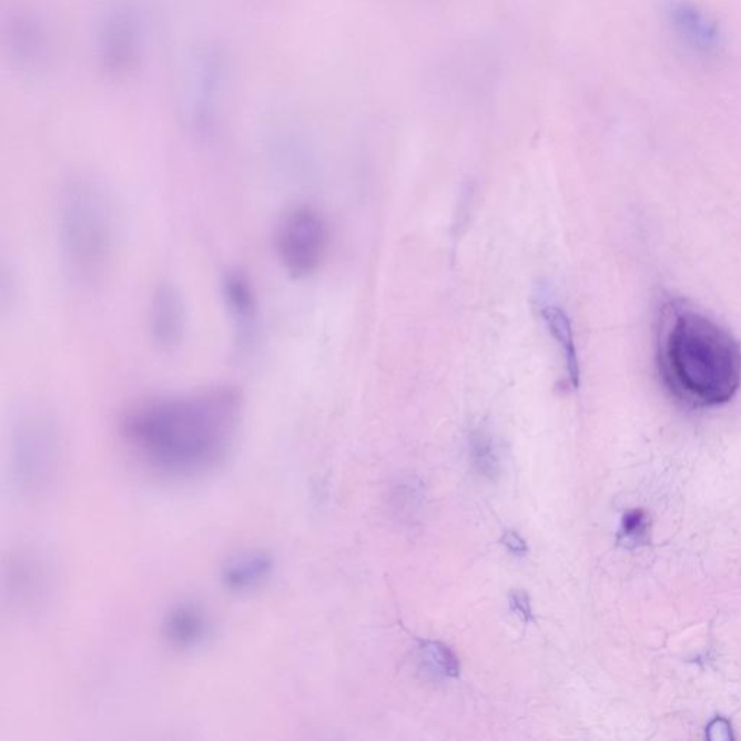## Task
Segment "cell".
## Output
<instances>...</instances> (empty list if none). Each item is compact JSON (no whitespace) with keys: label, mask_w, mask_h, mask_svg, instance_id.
Wrapping results in <instances>:
<instances>
[{"label":"cell","mask_w":741,"mask_h":741,"mask_svg":"<svg viewBox=\"0 0 741 741\" xmlns=\"http://www.w3.org/2000/svg\"><path fill=\"white\" fill-rule=\"evenodd\" d=\"M244 410V393L231 384H217L136 403L123 413L119 434L152 471L201 477L230 456Z\"/></svg>","instance_id":"1"},{"label":"cell","mask_w":741,"mask_h":741,"mask_svg":"<svg viewBox=\"0 0 741 741\" xmlns=\"http://www.w3.org/2000/svg\"><path fill=\"white\" fill-rule=\"evenodd\" d=\"M658 355L663 382L687 405L721 406L739 392V342L701 313L674 304L664 308Z\"/></svg>","instance_id":"2"},{"label":"cell","mask_w":741,"mask_h":741,"mask_svg":"<svg viewBox=\"0 0 741 741\" xmlns=\"http://www.w3.org/2000/svg\"><path fill=\"white\" fill-rule=\"evenodd\" d=\"M119 216L106 185L79 179L65 185L59 204V245L65 273L83 288L98 286L115 260Z\"/></svg>","instance_id":"3"},{"label":"cell","mask_w":741,"mask_h":741,"mask_svg":"<svg viewBox=\"0 0 741 741\" xmlns=\"http://www.w3.org/2000/svg\"><path fill=\"white\" fill-rule=\"evenodd\" d=\"M274 251L282 267L294 280L313 277L325 264L331 230L316 207L298 204L280 217L274 230Z\"/></svg>","instance_id":"4"},{"label":"cell","mask_w":741,"mask_h":741,"mask_svg":"<svg viewBox=\"0 0 741 741\" xmlns=\"http://www.w3.org/2000/svg\"><path fill=\"white\" fill-rule=\"evenodd\" d=\"M663 21L674 44L700 61H714L723 54L725 40L719 21L693 0H667Z\"/></svg>","instance_id":"5"},{"label":"cell","mask_w":741,"mask_h":741,"mask_svg":"<svg viewBox=\"0 0 741 741\" xmlns=\"http://www.w3.org/2000/svg\"><path fill=\"white\" fill-rule=\"evenodd\" d=\"M221 294L232 341L237 354H248L260 337V298L253 280L242 270L230 268L222 274Z\"/></svg>","instance_id":"6"},{"label":"cell","mask_w":741,"mask_h":741,"mask_svg":"<svg viewBox=\"0 0 741 741\" xmlns=\"http://www.w3.org/2000/svg\"><path fill=\"white\" fill-rule=\"evenodd\" d=\"M146 326L156 349L173 353L183 345L187 311L182 292L173 283H160L150 296Z\"/></svg>","instance_id":"7"},{"label":"cell","mask_w":741,"mask_h":741,"mask_svg":"<svg viewBox=\"0 0 741 741\" xmlns=\"http://www.w3.org/2000/svg\"><path fill=\"white\" fill-rule=\"evenodd\" d=\"M164 633L175 648H196L211 633V621L202 607L185 602L175 606L165 617Z\"/></svg>","instance_id":"8"},{"label":"cell","mask_w":741,"mask_h":741,"mask_svg":"<svg viewBox=\"0 0 741 741\" xmlns=\"http://www.w3.org/2000/svg\"><path fill=\"white\" fill-rule=\"evenodd\" d=\"M540 315L544 317L549 334L552 335L555 344L559 346L560 354L564 355L565 370L572 388L579 386V361L577 345H575L572 323L569 321L567 312L554 302L540 304Z\"/></svg>","instance_id":"9"},{"label":"cell","mask_w":741,"mask_h":741,"mask_svg":"<svg viewBox=\"0 0 741 741\" xmlns=\"http://www.w3.org/2000/svg\"><path fill=\"white\" fill-rule=\"evenodd\" d=\"M273 571V559L263 552H245L234 556L223 569V582L230 590L245 591L256 588Z\"/></svg>","instance_id":"10"},{"label":"cell","mask_w":741,"mask_h":741,"mask_svg":"<svg viewBox=\"0 0 741 741\" xmlns=\"http://www.w3.org/2000/svg\"><path fill=\"white\" fill-rule=\"evenodd\" d=\"M469 459L483 478L494 479L500 474V455L493 435L486 427H474L468 436Z\"/></svg>","instance_id":"11"},{"label":"cell","mask_w":741,"mask_h":741,"mask_svg":"<svg viewBox=\"0 0 741 741\" xmlns=\"http://www.w3.org/2000/svg\"><path fill=\"white\" fill-rule=\"evenodd\" d=\"M420 652L434 671L446 678H458L460 663L453 649L438 640L422 641Z\"/></svg>","instance_id":"12"},{"label":"cell","mask_w":741,"mask_h":741,"mask_svg":"<svg viewBox=\"0 0 741 741\" xmlns=\"http://www.w3.org/2000/svg\"><path fill=\"white\" fill-rule=\"evenodd\" d=\"M508 601H510L511 611L520 617L522 623H534V608H531L529 593L525 590L511 591Z\"/></svg>","instance_id":"13"},{"label":"cell","mask_w":741,"mask_h":741,"mask_svg":"<svg viewBox=\"0 0 741 741\" xmlns=\"http://www.w3.org/2000/svg\"><path fill=\"white\" fill-rule=\"evenodd\" d=\"M646 517L641 511L630 512L623 520V534L627 538H638L643 535L646 527Z\"/></svg>","instance_id":"14"},{"label":"cell","mask_w":741,"mask_h":741,"mask_svg":"<svg viewBox=\"0 0 741 741\" xmlns=\"http://www.w3.org/2000/svg\"><path fill=\"white\" fill-rule=\"evenodd\" d=\"M503 545L506 546L508 552L516 555V556H525L527 552H529V546H527V541L521 538L517 531L512 530H506L505 534H503L501 538Z\"/></svg>","instance_id":"15"}]
</instances>
